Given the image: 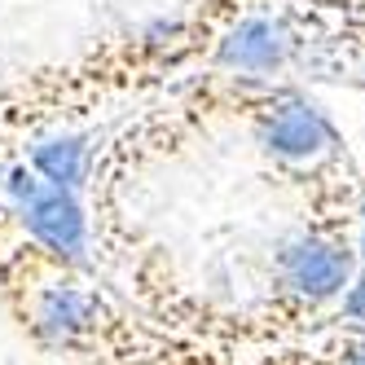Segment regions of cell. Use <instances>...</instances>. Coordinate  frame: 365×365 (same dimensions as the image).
<instances>
[{"label": "cell", "mask_w": 365, "mask_h": 365, "mask_svg": "<svg viewBox=\"0 0 365 365\" xmlns=\"http://www.w3.org/2000/svg\"><path fill=\"white\" fill-rule=\"evenodd\" d=\"M0 207L18 220V229L27 233L36 247L58 255L62 264L88 273V264H93V229H88L84 194L44 180L18 154V159L0 163Z\"/></svg>", "instance_id": "cell-1"}, {"label": "cell", "mask_w": 365, "mask_h": 365, "mask_svg": "<svg viewBox=\"0 0 365 365\" xmlns=\"http://www.w3.org/2000/svg\"><path fill=\"white\" fill-rule=\"evenodd\" d=\"M356 277V251L344 238H330V233H291L277 255H273V282L286 299L295 304H334L348 291V282Z\"/></svg>", "instance_id": "cell-2"}, {"label": "cell", "mask_w": 365, "mask_h": 365, "mask_svg": "<svg viewBox=\"0 0 365 365\" xmlns=\"http://www.w3.org/2000/svg\"><path fill=\"white\" fill-rule=\"evenodd\" d=\"M255 141L282 168H317L344 150V137L334 133L326 110L304 93H282L269 101L255 119Z\"/></svg>", "instance_id": "cell-3"}, {"label": "cell", "mask_w": 365, "mask_h": 365, "mask_svg": "<svg viewBox=\"0 0 365 365\" xmlns=\"http://www.w3.org/2000/svg\"><path fill=\"white\" fill-rule=\"evenodd\" d=\"M299 36L291 31V22L277 14H247L216 40L212 48V71L238 75V80H273L295 62Z\"/></svg>", "instance_id": "cell-4"}, {"label": "cell", "mask_w": 365, "mask_h": 365, "mask_svg": "<svg viewBox=\"0 0 365 365\" xmlns=\"http://www.w3.org/2000/svg\"><path fill=\"white\" fill-rule=\"evenodd\" d=\"M27 168L40 172L44 180H53L62 190H75L84 194L88 180L97 172V159H101V133H80V128H53L27 145Z\"/></svg>", "instance_id": "cell-5"}, {"label": "cell", "mask_w": 365, "mask_h": 365, "mask_svg": "<svg viewBox=\"0 0 365 365\" xmlns=\"http://www.w3.org/2000/svg\"><path fill=\"white\" fill-rule=\"evenodd\" d=\"M339 317L365 339V269H361V277L348 282V291L339 295Z\"/></svg>", "instance_id": "cell-6"}, {"label": "cell", "mask_w": 365, "mask_h": 365, "mask_svg": "<svg viewBox=\"0 0 365 365\" xmlns=\"http://www.w3.org/2000/svg\"><path fill=\"white\" fill-rule=\"evenodd\" d=\"M344 365H365V339H361V344H352V348L344 352Z\"/></svg>", "instance_id": "cell-7"}, {"label": "cell", "mask_w": 365, "mask_h": 365, "mask_svg": "<svg viewBox=\"0 0 365 365\" xmlns=\"http://www.w3.org/2000/svg\"><path fill=\"white\" fill-rule=\"evenodd\" d=\"M356 264L365 269V207H361V242H356Z\"/></svg>", "instance_id": "cell-8"}, {"label": "cell", "mask_w": 365, "mask_h": 365, "mask_svg": "<svg viewBox=\"0 0 365 365\" xmlns=\"http://www.w3.org/2000/svg\"><path fill=\"white\" fill-rule=\"evenodd\" d=\"M356 84H361V88H365V75H361V80H356Z\"/></svg>", "instance_id": "cell-9"}]
</instances>
